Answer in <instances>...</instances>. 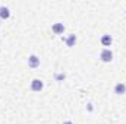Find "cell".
<instances>
[{"label":"cell","mask_w":126,"mask_h":124,"mask_svg":"<svg viewBox=\"0 0 126 124\" xmlns=\"http://www.w3.org/2000/svg\"><path fill=\"white\" fill-rule=\"evenodd\" d=\"M100 60L103 63H111L113 62V51L110 48H103L100 51Z\"/></svg>","instance_id":"6da1fadb"},{"label":"cell","mask_w":126,"mask_h":124,"mask_svg":"<svg viewBox=\"0 0 126 124\" xmlns=\"http://www.w3.org/2000/svg\"><path fill=\"white\" fill-rule=\"evenodd\" d=\"M32 92H41L44 89V82L41 79H32L31 80V85H30Z\"/></svg>","instance_id":"7a4b0ae2"},{"label":"cell","mask_w":126,"mask_h":124,"mask_svg":"<svg viewBox=\"0 0 126 124\" xmlns=\"http://www.w3.org/2000/svg\"><path fill=\"white\" fill-rule=\"evenodd\" d=\"M87 110H88L90 112H91V111H94V107H93V104H91V102H90V104L87 105Z\"/></svg>","instance_id":"30bf717a"},{"label":"cell","mask_w":126,"mask_h":124,"mask_svg":"<svg viewBox=\"0 0 126 124\" xmlns=\"http://www.w3.org/2000/svg\"><path fill=\"white\" fill-rule=\"evenodd\" d=\"M64 29H66V26L63 25L62 22H56V24L51 25V32L54 35H62L63 32H64Z\"/></svg>","instance_id":"277c9868"},{"label":"cell","mask_w":126,"mask_h":124,"mask_svg":"<svg viewBox=\"0 0 126 124\" xmlns=\"http://www.w3.org/2000/svg\"><path fill=\"white\" fill-rule=\"evenodd\" d=\"M63 41H64V44H66L69 48H72V47H75V44L78 42V37H76L75 34H69Z\"/></svg>","instance_id":"5b68a950"},{"label":"cell","mask_w":126,"mask_h":124,"mask_svg":"<svg viewBox=\"0 0 126 124\" xmlns=\"http://www.w3.org/2000/svg\"><path fill=\"white\" fill-rule=\"evenodd\" d=\"M100 42H101V45L103 47H110L111 44H113V37L111 35H109V34H104V35H101V38H100Z\"/></svg>","instance_id":"8992f818"},{"label":"cell","mask_w":126,"mask_h":124,"mask_svg":"<svg viewBox=\"0 0 126 124\" xmlns=\"http://www.w3.org/2000/svg\"><path fill=\"white\" fill-rule=\"evenodd\" d=\"M114 93L116 95H125L126 93V85L123 83V82H117L116 85H114Z\"/></svg>","instance_id":"52a82bcc"},{"label":"cell","mask_w":126,"mask_h":124,"mask_svg":"<svg viewBox=\"0 0 126 124\" xmlns=\"http://www.w3.org/2000/svg\"><path fill=\"white\" fill-rule=\"evenodd\" d=\"M9 18H10V9L7 6H0V19L6 21Z\"/></svg>","instance_id":"ba28073f"},{"label":"cell","mask_w":126,"mask_h":124,"mask_svg":"<svg viewBox=\"0 0 126 124\" xmlns=\"http://www.w3.org/2000/svg\"><path fill=\"white\" fill-rule=\"evenodd\" d=\"M66 79V73L64 72H56L54 73V80L56 82H63Z\"/></svg>","instance_id":"9c48e42d"},{"label":"cell","mask_w":126,"mask_h":124,"mask_svg":"<svg viewBox=\"0 0 126 124\" xmlns=\"http://www.w3.org/2000/svg\"><path fill=\"white\" fill-rule=\"evenodd\" d=\"M62 124H75L73 121H70V120H66V121H63Z\"/></svg>","instance_id":"8fae6325"},{"label":"cell","mask_w":126,"mask_h":124,"mask_svg":"<svg viewBox=\"0 0 126 124\" xmlns=\"http://www.w3.org/2000/svg\"><path fill=\"white\" fill-rule=\"evenodd\" d=\"M40 57L37 56V54H31L30 57H28V67H31V69H38L40 67Z\"/></svg>","instance_id":"3957f363"}]
</instances>
